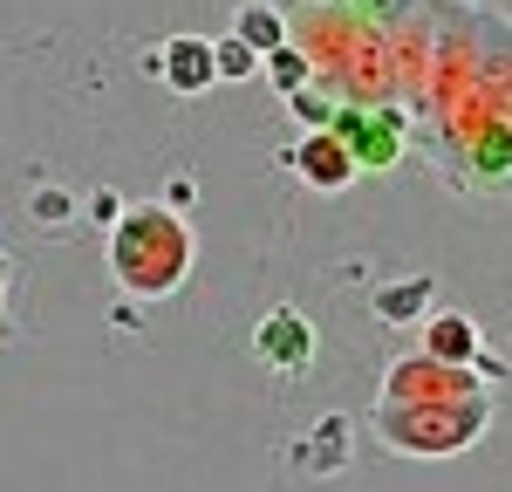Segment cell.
<instances>
[{"label": "cell", "mask_w": 512, "mask_h": 492, "mask_svg": "<svg viewBox=\"0 0 512 492\" xmlns=\"http://www.w3.org/2000/svg\"><path fill=\"white\" fill-rule=\"evenodd\" d=\"M431 308V281H390V287H376V315L383 322H417Z\"/></svg>", "instance_id": "obj_4"}, {"label": "cell", "mask_w": 512, "mask_h": 492, "mask_svg": "<svg viewBox=\"0 0 512 492\" xmlns=\"http://www.w3.org/2000/svg\"><path fill=\"white\" fill-rule=\"evenodd\" d=\"M233 41H246L253 55H274L287 35H280V14H274V7H239V14H233Z\"/></svg>", "instance_id": "obj_6"}, {"label": "cell", "mask_w": 512, "mask_h": 492, "mask_svg": "<svg viewBox=\"0 0 512 492\" xmlns=\"http://www.w3.org/2000/svg\"><path fill=\"white\" fill-rule=\"evenodd\" d=\"M294 164H301V178L321 185V192H342V185H349V171H355V158L342 151V137H308V144L294 151Z\"/></svg>", "instance_id": "obj_3"}, {"label": "cell", "mask_w": 512, "mask_h": 492, "mask_svg": "<svg viewBox=\"0 0 512 492\" xmlns=\"http://www.w3.org/2000/svg\"><path fill=\"white\" fill-rule=\"evenodd\" d=\"M212 69H219V76H246V69H253V48H246V41H233V48H212Z\"/></svg>", "instance_id": "obj_7"}, {"label": "cell", "mask_w": 512, "mask_h": 492, "mask_svg": "<svg viewBox=\"0 0 512 492\" xmlns=\"http://www.w3.org/2000/svg\"><path fill=\"white\" fill-rule=\"evenodd\" d=\"M253 349H260V356H267L274 369H287V376H294V369L315 356V328L301 322L294 308H274V315L260 322V335H253Z\"/></svg>", "instance_id": "obj_1"}, {"label": "cell", "mask_w": 512, "mask_h": 492, "mask_svg": "<svg viewBox=\"0 0 512 492\" xmlns=\"http://www.w3.org/2000/svg\"><path fill=\"white\" fill-rule=\"evenodd\" d=\"M35 219L62 226V219H69V199H62V192H35Z\"/></svg>", "instance_id": "obj_8"}, {"label": "cell", "mask_w": 512, "mask_h": 492, "mask_svg": "<svg viewBox=\"0 0 512 492\" xmlns=\"http://www.w3.org/2000/svg\"><path fill=\"white\" fill-rule=\"evenodd\" d=\"M424 349H431L437 363H465V356L478 349V335H472V322H465V315H437L431 335H424Z\"/></svg>", "instance_id": "obj_5"}, {"label": "cell", "mask_w": 512, "mask_h": 492, "mask_svg": "<svg viewBox=\"0 0 512 492\" xmlns=\"http://www.w3.org/2000/svg\"><path fill=\"white\" fill-rule=\"evenodd\" d=\"M158 76L171 82L178 96H205L219 69H212V48H205L198 35H171V41H164V55H158Z\"/></svg>", "instance_id": "obj_2"}]
</instances>
